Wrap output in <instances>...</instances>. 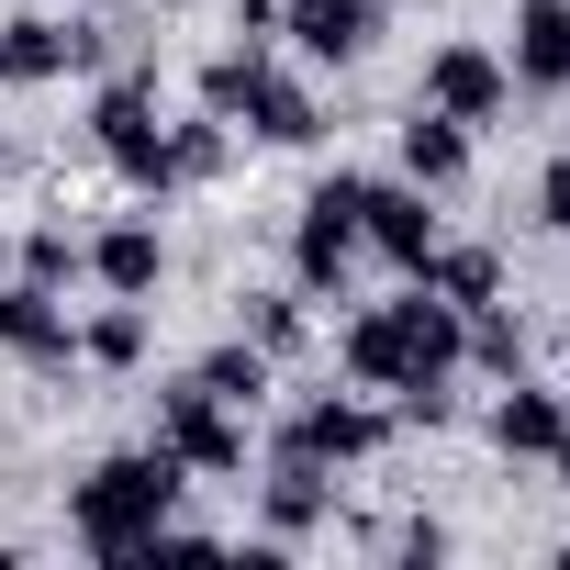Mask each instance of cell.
I'll list each match as a JSON object with an SVG mask.
<instances>
[{
  "mask_svg": "<svg viewBox=\"0 0 570 570\" xmlns=\"http://www.w3.org/2000/svg\"><path fill=\"white\" fill-rule=\"evenodd\" d=\"M303 303H314V292H246V336H257L268 358H303V336H314Z\"/></svg>",
  "mask_w": 570,
  "mask_h": 570,
  "instance_id": "cb8c5ba5",
  "label": "cell"
},
{
  "mask_svg": "<svg viewBox=\"0 0 570 570\" xmlns=\"http://www.w3.org/2000/svg\"><path fill=\"white\" fill-rule=\"evenodd\" d=\"M12 279H35V292H68V279H90V235H68V224H35V235L12 246Z\"/></svg>",
  "mask_w": 570,
  "mask_h": 570,
  "instance_id": "44dd1931",
  "label": "cell"
},
{
  "mask_svg": "<svg viewBox=\"0 0 570 570\" xmlns=\"http://www.w3.org/2000/svg\"><path fill=\"white\" fill-rule=\"evenodd\" d=\"M235 46H246V57L279 46V0H235Z\"/></svg>",
  "mask_w": 570,
  "mask_h": 570,
  "instance_id": "484cf974",
  "label": "cell"
},
{
  "mask_svg": "<svg viewBox=\"0 0 570 570\" xmlns=\"http://www.w3.org/2000/svg\"><path fill=\"white\" fill-rule=\"evenodd\" d=\"M224 168H235V124H224V112L168 124V179H179V190H202V179H224Z\"/></svg>",
  "mask_w": 570,
  "mask_h": 570,
  "instance_id": "d6986e66",
  "label": "cell"
},
{
  "mask_svg": "<svg viewBox=\"0 0 570 570\" xmlns=\"http://www.w3.org/2000/svg\"><path fill=\"white\" fill-rule=\"evenodd\" d=\"M90 279H101V292H124V303H146L157 279H168V235H157L146 213L101 224V235H90Z\"/></svg>",
  "mask_w": 570,
  "mask_h": 570,
  "instance_id": "4fadbf2b",
  "label": "cell"
},
{
  "mask_svg": "<svg viewBox=\"0 0 570 570\" xmlns=\"http://www.w3.org/2000/svg\"><path fill=\"white\" fill-rule=\"evenodd\" d=\"M459 358H481L492 381H514V370H525V325H514L503 303H470V314H459Z\"/></svg>",
  "mask_w": 570,
  "mask_h": 570,
  "instance_id": "603a6c76",
  "label": "cell"
},
{
  "mask_svg": "<svg viewBox=\"0 0 570 570\" xmlns=\"http://www.w3.org/2000/svg\"><path fill=\"white\" fill-rule=\"evenodd\" d=\"M403 179L459 190V179H470V124H448V112H425V101H414V124H403Z\"/></svg>",
  "mask_w": 570,
  "mask_h": 570,
  "instance_id": "e0dca14e",
  "label": "cell"
},
{
  "mask_svg": "<svg viewBox=\"0 0 570 570\" xmlns=\"http://www.w3.org/2000/svg\"><path fill=\"white\" fill-rule=\"evenodd\" d=\"M336 358H347V381H358V392H403V381H448V370H414V347H403V314H392V303H370V314L347 325V347H336Z\"/></svg>",
  "mask_w": 570,
  "mask_h": 570,
  "instance_id": "5bb4252c",
  "label": "cell"
},
{
  "mask_svg": "<svg viewBox=\"0 0 570 570\" xmlns=\"http://www.w3.org/2000/svg\"><path fill=\"white\" fill-rule=\"evenodd\" d=\"M358 246H381L403 279L436 257V202H425V179H370V202H358Z\"/></svg>",
  "mask_w": 570,
  "mask_h": 570,
  "instance_id": "9c48e42d",
  "label": "cell"
},
{
  "mask_svg": "<svg viewBox=\"0 0 570 570\" xmlns=\"http://www.w3.org/2000/svg\"><path fill=\"white\" fill-rule=\"evenodd\" d=\"M268 370H279V358H268L257 336H224V347H213V358H202L190 381H202V392H224L235 414H257V403H268Z\"/></svg>",
  "mask_w": 570,
  "mask_h": 570,
  "instance_id": "ffe728a7",
  "label": "cell"
},
{
  "mask_svg": "<svg viewBox=\"0 0 570 570\" xmlns=\"http://www.w3.org/2000/svg\"><path fill=\"white\" fill-rule=\"evenodd\" d=\"M514 90H570V0H514Z\"/></svg>",
  "mask_w": 570,
  "mask_h": 570,
  "instance_id": "9a60e30c",
  "label": "cell"
},
{
  "mask_svg": "<svg viewBox=\"0 0 570 570\" xmlns=\"http://www.w3.org/2000/svg\"><path fill=\"white\" fill-rule=\"evenodd\" d=\"M79 358H90V370H135V358H146V303L101 292V314L79 325Z\"/></svg>",
  "mask_w": 570,
  "mask_h": 570,
  "instance_id": "7402d4cb",
  "label": "cell"
},
{
  "mask_svg": "<svg viewBox=\"0 0 570 570\" xmlns=\"http://www.w3.org/2000/svg\"><path fill=\"white\" fill-rule=\"evenodd\" d=\"M0 279H12V246H0Z\"/></svg>",
  "mask_w": 570,
  "mask_h": 570,
  "instance_id": "f546056e",
  "label": "cell"
},
{
  "mask_svg": "<svg viewBox=\"0 0 570 570\" xmlns=\"http://www.w3.org/2000/svg\"><path fill=\"white\" fill-rule=\"evenodd\" d=\"M381 12H392V0H381Z\"/></svg>",
  "mask_w": 570,
  "mask_h": 570,
  "instance_id": "4dcf8cb0",
  "label": "cell"
},
{
  "mask_svg": "<svg viewBox=\"0 0 570 570\" xmlns=\"http://www.w3.org/2000/svg\"><path fill=\"white\" fill-rule=\"evenodd\" d=\"M325 514H336V492H325V470H314V459H268V481H257V537L303 548Z\"/></svg>",
  "mask_w": 570,
  "mask_h": 570,
  "instance_id": "7c38bea8",
  "label": "cell"
},
{
  "mask_svg": "<svg viewBox=\"0 0 570 570\" xmlns=\"http://www.w3.org/2000/svg\"><path fill=\"white\" fill-rule=\"evenodd\" d=\"M392 559H414V570H436V559H448V525H436V514H414V525L392 537Z\"/></svg>",
  "mask_w": 570,
  "mask_h": 570,
  "instance_id": "4316f807",
  "label": "cell"
},
{
  "mask_svg": "<svg viewBox=\"0 0 570 570\" xmlns=\"http://www.w3.org/2000/svg\"><path fill=\"white\" fill-rule=\"evenodd\" d=\"M358 202H370V179L358 168H336V179H314L303 190V224H292V292H347V257H358Z\"/></svg>",
  "mask_w": 570,
  "mask_h": 570,
  "instance_id": "7a4b0ae2",
  "label": "cell"
},
{
  "mask_svg": "<svg viewBox=\"0 0 570 570\" xmlns=\"http://www.w3.org/2000/svg\"><path fill=\"white\" fill-rule=\"evenodd\" d=\"M90 146L112 157L124 190H179V179H168V124H157V79H146V68L90 101Z\"/></svg>",
  "mask_w": 570,
  "mask_h": 570,
  "instance_id": "277c9868",
  "label": "cell"
},
{
  "mask_svg": "<svg viewBox=\"0 0 570 570\" xmlns=\"http://www.w3.org/2000/svg\"><path fill=\"white\" fill-rule=\"evenodd\" d=\"M235 124L257 135V146H314L325 135V101L292 79V68H268V57H246V101H235Z\"/></svg>",
  "mask_w": 570,
  "mask_h": 570,
  "instance_id": "8fae6325",
  "label": "cell"
},
{
  "mask_svg": "<svg viewBox=\"0 0 570 570\" xmlns=\"http://www.w3.org/2000/svg\"><path fill=\"white\" fill-rule=\"evenodd\" d=\"M548 470H559V492H570V425H559V448H548Z\"/></svg>",
  "mask_w": 570,
  "mask_h": 570,
  "instance_id": "f1b7e54d",
  "label": "cell"
},
{
  "mask_svg": "<svg viewBox=\"0 0 570 570\" xmlns=\"http://www.w3.org/2000/svg\"><path fill=\"white\" fill-rule=\"evenodd\" d=\"M559 425H570V403H559V392H537V381L514 370V392L492 403V448H503V459H548V448H559Z\"/></svg>",
  "mask_w": 570,
  "mask_h": 570,
  "instance_id": "2e32d148",
  "label": "cell"
},
{
  "mask_svg": "<svg viewBox=\"0 0 570 570\" xmlns=\"http://www.w3.org/2000/svg\"><path fill=\"white\" fill-rule=\"evenodd\" d=\"M179 492H190V470L146 436V448H112V459H90L79 470V492H68V537L90 548V559H146L157 548V525L179 514Z\"/></svg>",
  "mask_w": 570,
  "mask_h": 570,
  "instance_id": "6da1fadb",
  "label": "cell"
},
{
  "mask_svg": "<svg viewBox=\"0 0 570 570\" xmlns=\"http://www.w3.org/2000/svg\"><path fill=\"white\" fill-rule=\"evenodd\" d=\"M279 46H303L314 68H358L381 46V0H279Z\"/></svg>",
  "mask_w": 570,
  "mask_h": 570,
  "instance_id": "ba28073f",
  "label": "cell"
},
{
  "mask_svg": "<svg viewBox=\"0 0 570 570\" xmlns=\"http://www.w3.org/2000/svg\"><path fill=\"white\" fill-rule=\"evenodd\" d=\"M381 448H392V414L358 403V392H314V403L279 414V436H268V459H314V470H358Z\"/></svg>",
  "mask_w": 570,
  "mask_h": 570,
  "instance_id": "3957f363",
  "label": "cell"
},
{
  "mask_svg": "<svg viewBox=\"0 0 570 570\" xmlns=\"http://www.w3.org/2000/svg\"><path fill=\"white\" fill-rule=\"evenodd\" d=\"M90 57H101V35L68 23V12H12V23H0V79H12V90H46V79H68Z\"/></svg>",
  "mask_w": 570,
  "mask_h": 570,
  "instance_id": "52a82bcc",
  "label": "cell"
},
{
  "mask_svg": "<svg viewBox=\"0 0 570 570\" xmlns=\"http://www.w3.org/2000/svg\"><path fill=\"white\" fill-rule=\"evenodd\" d=\"M0 347H12L23 370H68V358H79L68 292H35V279H0Z\"/></svg>",
  "mask_w": 570,
  "mask_h": 570,
  "instance_id": "30bf717a",
  "label": "cell"
},
{
  "mask_svg": "<svg viewBox=\"0 0 570 570\" xmlns=\"http://www.w3.org/2000/svg\"><path fill=\"white\" fill-rule=\"evenodd\" d=\"M157 448H168L190 481H235V470H246V414H235L224 392H202V381H168V392H157Z\"/></svg>",
  "mask_w": 570,
  "mask_h": 570,
  "instance_id": "5b68a950",
  "label": "cell"
},
{
  "mask_svg": "<svg viewBox=\"0 0 570 570\" xmlns=\"http://www.w3.org/2000/svg\"><path fill=\"white\" fill-rule=\"evenodd\" d=\"M235 101H246V46H224V57L202 68V112H224V124H235Z\"/></svg>",
  "mask_w": 570,
  "mask_h": 570,
  "instance_id": "d4e9b609",
  "label": "cell"
},
{
  "mask_svg": "<svg viewBox=\"0 0 570 570\" xmlns=\"http://www.w3.org/2000/svg\"><path fill=\"white\" fill-rule=\"evenodd\" d=\"M537 224L570 235V157H548V179H537Z\"/></svg>",
  "mask_w": 570,
  "mask_h": 570,
  "instance_id": "83f0119b",
  "label": "cell"
},
{
  "mask_svg": "<svg viewBox=\"0 0 570 570\" xmlns=\"http://www.w3.org/2000/svg\"><path fill=\"white\" fill-rule=\"evenodd\" d=\"M414 101L481 135V124H503V101H514V68H503L492 46H470V35H459V46H436V57H425V90H414Z\"/></svg>",
  "mask_w": 570,
  "mask_h": 570,
  "instance_id": "8992f818",
  "label": "cell"
},
{
  "mask_svg": "<svg viewBox=\"0 0 570 570\" xmlns=\"http://www.w3.org/2000/svg\"><path fill=\"white\" fill-rule=\"evenodd\" d=\"M414 279H425V292H448L459 314H470V303H503V257H492V246H448V235H436V257H425Z\"/></svg>",
  "mask_w": 570,
  "mask_h": 570,
  "instance_id": "ac0fdd59",
  "label": "cell"
}]
</instances>
